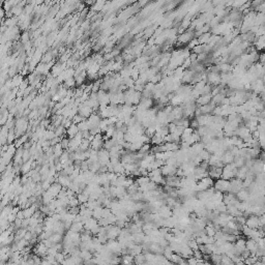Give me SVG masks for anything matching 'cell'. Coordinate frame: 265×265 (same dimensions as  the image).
<instances>
[{"label":"cell","instance_id":"obj_1","mask_svg":"<svg viewBox=\"0 0 265 265\" xmlns=\"http://www.w3.org/2000/svg\"><path fill=\"white\" fill-rule=\"evenodd\" d=\"M237 168L235 167V165L233 163L231 164L224 165L223 167V172L221 174V178L226 179V180H230L231 178L235 177V172H236Z\"/></svg>","mask_w":265,"mask_h":265},{"label":"cell","instance_id":"obj_2","mask_svg":"<svg viewBox=\"0 0 265 265\" xmlns=\"http://www.w3.org/2000/svg\"><path fill=\"white\" fill-rule=\"evenodd\" d=\"M213 188H215V191H218L223 194L226 193V192H228V189H229V180H226V179H223L220 177V178L215 180Z\"/></svg>","mask_w":265,"mask_h":265},{"label":"cell","instance_id":"obj_3","mask_svg":"<svg viewBox=\"0 0 265 265\" xmlns=\"http://www.w3.org/2000/svg\"><path fill=\"white\" fill-rule=\"evenodd\" d=\"M61 189H62V186H60L57 181H55V182H53V183L50 184V186L46 189V192H47L53 199H55V198H57L58 194H59V192L61 191Z\"/></svg>","mask_w":265,"mask_h":265},{"label":"cell","instance_id":"obj_4","mask_svg":"<svg viewBox=\"0 0 265 265\" xmlns=\"http://www.w3.org/2000/svg\"><path fill=\"white\" fill-rule=\"evenodd\" d=\"M176 166H171V165H167L164 164L162 167H160V171H162V175L163 176H172V175L176 174V170H177Z\"/></svg>","mask_w":265,"mask_h":265},{"label":"cell","instance_id":"obj_5","mask_svg":"<svg viewBox=\"0 0 265 265\" xmlns=\"http://www.w3.org/2000/svg\"><path fill=\"white\" fill-rule=\"evenodd\" d=\"M245 249L250 252V254L255 256L256 255V252L258 250V244H257V241L252 238H247L245 239Z\"/></svg>","mask_w":265,"mask_h":265},{"label":"cell","instance_id":"obj_6","mask_svg":"<svg viewBox=\"0 0 265 265\" xmlns=\"http://www.w3.org/2000/svg\"><path fill=\"white\" fill-rule=\"evenodd\" d=\"M245 225L247 227L252 228V229H258L259 228V218L258 215H251L249 218H247L245 220Z\"/></svg>","mask_w":265,"mask_h":265},{"label":"cell","instance_id":"obj_7","mask_svg":"<svg viewBox=\"0 0 265 265\" xmlns=\"http://www.w3.org/2000/svg\"><path fill=\"white\" fill-rule=\"evenodd\" d=\"M235 197L238 201H247L250 199V192L247 191V189L242 188L235 194Z\"/></svg>","mask_w":265,"mask_h":265},{"label":"cell","instance_id":"obj_8","mask_svg":"<svg viewBox=\"0 0 265 265\" xmlns=\"http://www.w3.org/2000/svg\"><path fill=\"white\" fill-rule=\"evenodd\" d=\"M236 197H235V194L229 193V192H226V193L223 194V202L226 204V205H229V204H234V202L236 201Z\"/></svg>","mask_w":265,"mask_h":265},{"label":"cell","instance_id":"obj_9","mask_svg":"<svg viewBox=\"0 0 265 265\" xmlns=\"http://www.w3.org/2000/svg\"><path fill=\"white\" fill-rule=\"evenodd\" d=\"M234 160V155L230 152V150H225L224 154L221 157V162L223 163L224 165H227V164H231Z\"/></svg>","mask_w":265,"mask_h":265},{"label":"cell","instance_id":"obj_10","mask_svg":"<svg viewBox=\"0 0 265 265\" xmlns=\"http://www.w3.org/2000/svg\"><path fill=\"white\" fill-rule=\"evenodd\" d=\"M249 168H247V166H242V167H239L237 168L236 172H235V177L238 179H244L245 176L247 175V173H249Z\"/></svg>","mask_w":265,"mask_h":265},{"label":"cell","instance_id":"obj_11","mask_svg":"<svg viewBox=\"0 0 265 265\" xmlns=\"http://www.w3.org/2000/svg\"><path fill=\"white\" fill-rule=\"evenodd\" d=\"M78 133H79V128H78V125L75 124V123H72V124L66 128V136L69 139L70 138H74Z\"/></svg>","mask_w":265,"mask_h":265},{"label":"cell","instance_id":"obj_12","mask_svg":"<svg viewBox=\"0 0 265 265\" xmlns=\"http://www.w3.org/2000/svg\"><path fill=\"white\" fill-rule=\"evenodd\" d=\"M207 79H208V82H209L210 84L218 85L221 81V76L218 74V73L213 72V73H210V74L208 75Z\"/></svg>","mask_w":265,"mask_h":265},{"label":"cell","instance_id":"obj_13","mask_svg":"<svg viewBox=\"0 0 265 265\" xmlns=\"http://www.w3.org/2000/svg\"><path fill=\"white\" fill-rule=\"evenodd\" d=\"M74 232H78V233H81L82 231L84 230V225L82 222H73L72 226H70V229Z\"/></svg>","mask_w":265,"mask_h":265},{"label":"cell","instance_id":"obj_14","mask_svg":"<svg viewBox=\"0 0 265 265\" xmlns=\"http://www.w3.org/2000/svg\"><path fill=\"white\" fill-rule=\"evenodd\" d=\"M134 263L136 264H143L146 263V260H145V256L143 253H140V254L134 256Z\"/></svg>","mask_w":265,"mask_h":265},{"label":"cell","instance_id":"obj_15","mask_svg":"<svg viewBox=\"0 0 265 265\" xmlns=\"http://www.w3.org/2000/svg\"><path fill=\"white\" fill-rule=\"evenodd\" d=\"M78 128H79V132H84V131L89 130L88 128V121H87V118L83 119L81 122L78 123Z\"/></svg>","mask_w":265,"mask_h":265},{"label":"cell","instance_id":"obj_16","mask_svg":"<svg viewBox=\"0 0 265 265\" xmlns=\"http://www.w3.org/2000/svg\"><path fill=\"white\" fill-rule=\"evenodd\" d=\"M221 264L223 265H232L233 262L232 260L227 254H222L221 255Z\"/></svg>","mask_w":265,"mask_h":265},{"label":"cell","instance_id":"obj_17","mask_svg":"<svg viewBox=\"0 0 265 265\" xmlns=\"http://www.w3.org/2000/svg\"><path fill=\"white\" fill-rule=\"evenodd\" d=\"M222 255V254H221ZM221 255L220 254H210V263L212 264H221Z\"/></svg>","mask_w":265,"mask_h":265},{"label":"cell","instance_id":"obj_18","mask_svg":"<svg viewBox=\"0 0 265 265\" xmlns=\"http://www.w3.org/2000/svg\"><path fill=\"white\" fill-rule=\"evenodd\" d=\"M77 199H78V201H79L80 204H85L87 201H88L89 197L87 196L86 194H84L83 192H82V193H79L77 195Z\"/></svg>","mask_w":265,"mask_h":265},{"label":"cell","instance_id":"obj_19","mask_svg":"<svg viewBox=\"0 0 265 265\" xmlns=\"http://www.w3.org/2000/svg\"><path fill=\"white\" fill-rule=\"evenodd\" d=\"M60 145H61V147L63 148V149H69V137H66V136L62 137V138H61V140H60Z\"/></svg>","mask_w":265,"mask_h":265},{"label":"cell","instance_id":"obj_20","mask_svg":"<svg viewBox=\"0 0 265 265\" xmlns=\"http://www.w3.org/2000/svg\"><path fill=\"white\" fill-rule=\"evenodd\" d=\"M199 155H200L201 159H202L203 160H208V159L210 157L211 154H210V152H208L206 149H203L202 151H201L200 154H199Z\"/></svg>","mask_w":265,"mask_h":265}]
</instances>
